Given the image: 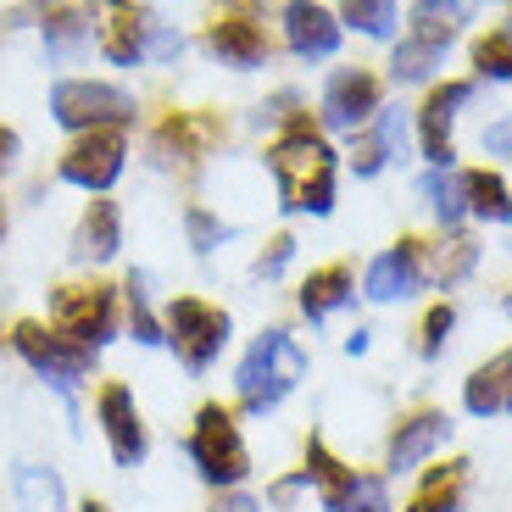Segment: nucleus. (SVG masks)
<instances>
[{
    "instance_id": "obj_1",
    "label": "nucleus",
    "mask_w": 512,
    "mask_h": 512,
    "mask_svg": "<svg viewBox=\"0 0 512 512\" xmlns=\"http://www.w3.org/2000/svg\"><path fill=\"white\" fill-rule=\"evenodd\" d=\"M6 346H12V357L23 362L51 396H62L67 418H73V435H78V390L95 379L101 351H90L84 340L62 334L56 323H45V318H17L12 334H6Z\"/></svg>"
},
{
    "instance_id": "obj_2",
    "label": "nucleus",
    "mask_w": 512,
    "mask_h": 512,
    "mask_svg": "<svg viewBox=\"0 0 512 512\" xmlns=\"http://www.w3.org/2000/svg\"><path fill=\"white\" fill-rule=\"evenodd\" d=\"M268 173L279 184L284 212H312V218H329L334 212V151L312 123L295 117L279 140L268 145Z\"/></svg>"
},
{
    "instance_id": "obj_3",
    "label": "nucleus",
    "mask_w": 512,
    "mask_h": 512,
    "mask_svg": "<svg viewBox=\"0 0 512 512\" xmlns=\"http://www.w3.org/2000/svg\"><path fill=\"white\" fill-rule=\"evenodd\" d=\"M307 379V351L295 346V334L284 323L262 329L245 346V357L234 362V396H240V412L245 418H268V412L284 407L295 384Z\"/></svg>"
},
{
    "instance_id": "obj_4",
    "label": "nucleus",
    "mask_w": 512,
    "mask_h": 512,
    "mask_svg": "<svg viewBox=\"0 0 512 512\" xmlns=\"http://www.w3.org/2000/svg\"><path fill=\"white\" fill-rule=\"evenodd\" d=\"M184 457H190L195 479H201L206 490H245V479H251V446H245L240 435V418H234L223 401H201L190 418V429H184Z\"/></svg>"
},
{
    "instance_id": "obj_5",
    "label": "nucleus",
    "mask_w": 512,
    "mask_h": 512,
    "mask_svg": "<svg viewBox=\"0 0 512 512\" xmlns=\"http://www.w3.org/2000/svg\"><path fill=\"white\" fill-rule=\"evenodd\" d=\"M162 334H167L162 351H173V362L190 379H206L218 368V357L229 351L234 318H229V307L206 301V295H173V301H162Z\"/></svg>"
},
{
    "instance_id": "obj_6",
    "label": "nucleus",
    "mask_w": 512,
    "mask_h": 512,
    "mask_svg": "<svg viewBox=\"0 0 512 512\" xmlns=\"http://www.w3.org/2000/svg\"><path fill=\"white\" fill-rule=\"evenodd\" d=\"M45 323H56L62 334L84 340L90 351H106L117 334H123V295L101 279L56 284L51 301H45Z\"/></svg>"
},
{
    "instance_id": "obj_7",
    "label": "nucleus",
    "mask_w": 512,
    "mask_h": 512,
    "mask_svg": "<svg viewBox=\"0 0 512 512\" xmlns=\"http://www.w3.org/2000/svg\"><path fill=\"white\" fill-rule=\"evenodd\" d=\"M140 112L134 90L112 78H56L51 84V117L67 134H90V128H128Z\"/></svg>"
},
{
    "instance_id": "obj_8",
    "label": "nucleus",
    "mask_w": 512,
    "mask_h": 512,
    "mask_svg": "<svg viewBox=\"0 0 512 512\" xmlns=\"http://www.w3.org/2000/svg\"><path fill=\"white\" fill-rule=\"evenodd\" d=\"M95 423H101V440L112 451L117 468H145L151 457V423H145V407L134 396V384L128 379H101L95 384Z\"/></svg>"
},
{
    "instance_id": "obj_9",
    "label": "nucleus",
    "mask_w": 512,
    "mask_h": 512,
    "mask_svg": "<svg viewBox=\"0 0 512 512\" xmlns=\"http://www.w3.org/2000/svg\"><path fill=\"white\" fill-rule=\"evenodd\" d=\"M128 167V128H90L73 134L62 156H56V179L73 184L84 195H106Z\"/></svg>"
},
{
    "instance_id": "obj_10",
    "label": "nucleus",
    "mask_w": 512,
    "mask_h": 512,
    "mask_svg": "<svg viewBox=\"0 0 512 512\" xmlns=\"http://www.w3.org/2000/svg\"><path fill=\"white\" fill-rule=\"evenodd\" d=\"M90 39L112 67H140L145 62V34H151V12H140L134 0H90Z\"/></svg>"
},
{
    "instance_id": "obj_11",
    "label": "nucleus",
    "mask_w": 512,
    "mask_h": 512,
    "mask_svg": "<svg viewBox=\"0 0 512 512\" xmlns=\"http://www.w3.org/2000/svg\"><path fill=\"white\" fill-rule=\"evenodd\" d=\"M117 251H123V206H117L112 195H95L73 223L67 262L84 268V273H95V268H106V262H117Z\"/></svg>"
},
{
    "instance_id": "obj_12",
    "label": "nucleus",
    "mask_w": 512,
    "mask_h": 512,
    "mask_svg": "<svg viewBox=\"0 0 512 512\" xmlns=\"http://www.w3.org/2000/svg\"><path fill=\"white\" fill-rule=\"evenodd\" d=\"M429 279V262H423V245L418 240H401L390 251H379L362 273V295L368 301H407V295L423 290Z\"/></svg>"
},
{
    "instance_id": "obj_13",
    "label": "nucleus",
    "mask_w": 512,
    "mask_h": 512,
    "mask_svg": "<svg viewBox=\"0 0 512 512\" xmlns=\"http://www.w3.org/2000/svg\"><path fill=\"white\" fill-rule=\"evenodd\" d=\"M379 112V78L362 73V67H340V73L323 84V123L340 128V134H357L362 123H373Z\"/></svg>"
},
{
    "instance_id": "obj_14",
    "label": "nucleus",
    "mask_w": 512,
    "mask_h": 512,
    "mask_svg": "<svg viewBox=\"0 0 512 512\" xmlns=\"http://www.w3.org/2000/svg\"><path fill=\"white\" fill-rule=\"evenodd\" d=\"M284 45L301 62H323L340 51V17L318 0H284Z\"/></svg>"
},
{
    "instance_id": "obj_15",
    "label": "nucleus",
    "mask_w": 512,
    "mask_h": 512,
    "mask_svg": "<svg viewBox=\"0 0 512 512\" xmlns=\"http://www.w3.org/2000/svg\"><path fill=\"white\" fill-rule=\"evenodd\" d=\"M446 440H451V418H446V412H412V418L396 423L390 451H384V468H390V474H412V468H423V462L435 457Z\"/></svg>"
},
{
    "instance_id": "obj_16",
    "label": "nucleus",
    "mask_w": 512,
    "mask_h": 512,
    "mask_svg": "<svg viewBox=\"0 0 512 512\" xmlns=\"http://www.w3.org/2000/svg\"><path fill=\"white\" fill-rule=\"evenodd\" d=\"M117 295H123V334L134 340V346L145 351H162L167 334H162V307H156V284L145 268H128L123 284H117Z\"/></svg>"
},
{
    "instance_id": "obj_17",
    "label": "nucleus",
    "mask_w": 512,
    "mask_h": 512,
    "mask_svg": "<svg viewBox=\"0 0 512 512\" xmlns=\"http://www.w3.org/2000/svg\"><path fill=\"white\" fill-rule=\"evenodd\" d=\"M206 51L218 56L223 67H234V73H251V67L268 62V34L251 17H218L206 28Z\"/></svg>"
},
{
    "instance_id": "obj_18",
    "label": "nucleus",
    "mask_w": 512,
    "mask_h": 512,
    "mask_svg": "<svg viewBox=\"0 0 512 512\" xmlns=\"http://www.w3.org/2000/svg\"><path fill=\"white\" fill-rule=\"evenodd\" d=\"M474 101V84H446V90H435L429 101H423V156L435 167H451V123H457V112Z\"/></svg>"
},
{
    "instance_id": "obj_19",
    "label": "nucleus",
    "mask_w": 512,
    "mask_h": 512,
    "mask_svg": "<svg viewBox=\"0 0 512 512\" xmlns=\"http://www.w3.org/2000/svg\"><path fill=\"white\" fill-rule=\"evenodd\" d=\"M39 39H45V56H51L56 67L78 62V56L90 51V17L78 12V6H62V0H51V6H39Z\"/></svg>"
},
{
    "instance_id": "obj_20",
    "label": "nucleus",
    "mask_w": 512,
    "mask_h": 512,
    "mask_svg": "<svg viewBox=\"0 0 512 512\" xmlns=\"http://www.w3.org/2000/svg\"><path fill=\"white\" fill-rule=\"evenodd\" d=\"M507 396H512V346L496 351L490 362H479V368L468 373L462 407L474 412V418H496V412H507Z\"/></svg>"
},
{
    "instance_id": "obj_21",
    "label": "nucleus",
    "mask_w": 512,
    "mask_h": 512,
    "mask_svg": "<svg viewBox=\"0 0 512 512\" xmlns=\"http://www.w3.org/2000/svg\"><path fill=\"white\" fill-rule=\"evenodd\" d=\"M401 145H407V123H401V112H384L379 106V112H373V128L357 140V151H351V173H357V179H373Z\"/></svg>"
},
{
    "instance_id": "obj_22",
    "label": "nucleus",
    "mask_w": 512,
    "mask_h": 512,
    "mask_svg": "<svg viewBox=\"0 0 512 512\" xmlns=\"http://www.w3.org/2000/svg\"><path fill=\"white\" fill-rule=\"evenodd\" d=\"M357 295V279H351L346 262H329V268L307 273V284H301V312H307L312 323H323L329 312H340Z\"/></svg>"
},
{
    "instance_id": "obj_23",
    "label": "nucleus",
    "mask_w": 512,
    "mask_h": 512,
    "mask_svg": "<svg viewBox=\"0 0 512 512\" xmlns=\"http://www.w3.org/2000/svg\"><path fill=\"white\" fill-rule=\"evenodd\" d=\"M212 134H218V123H206V117H167L162 128H156L151 151L162 156V162H190V156H201L206 145H212Z\"/></svg>"
},
{
    "instance_id": "obj_24",
    "label": "nucleus",
    "mask_w": 512,
    "mask_h": 512,
    "mask_svg": "<svg viewBox=\"0 0 512 512\" xmlns=\"http://www.w3.org/2000/svg\"><path fill=\"white\" fill-rule=\"evenodd\" d=\"M318 507L323 512H396L390 507V485H384L379 474H357V468H351L329 496H318Z\"/></svg>"
},
{
    "instance_id": "obj_25",
    "label": "nucleus",
    "mask_w": 512,
    "mask_h": 512,
    "mask_svg": "<svg viewBox=\"0 0 512 512\" xmlns=\"http://www.w3.org/2000/svg\"><path fill=\"white\" fill-rule=\"evenodd\" d=\"M440 62H446V45H440V39L407 34L396 45V56H390V78H396V84H429Z\"/></svg>"
},
{
    "instance_id": "obj_26",
    "label": "nucleus",
    "mask_w": 512,
    "mask_h": 512,
    "mask_svg": "<svg viewBox=\"0 0 512 512\" xmlns=\"http://www.w3.org/2000/svg\"><path fill=\"white\" fill-rule=\"evenodd\" d=\"M462 184H468V218L479 223H512V195L507 184L496 179V173H462Z\"/></svg>"
},
{
    "instance_id": "obj_27",
    "label": "nucleus",
    "mask_w": 512,
    "mask_h": 512,
    "mask_svg": "<svg viewBox=\"0 0 512 512\" xmlns=\"http://www.w3.org/2000/svg\"><path fill=\"white\" fill-rule=\"evenodd\" d=\"M12 485H17V496H23V512H62L67 507V490H62V479H56L51 468L17 462Z\"/></svg>"
},
{
    "instance_id": "obj_28",
    "label": "nucleus",
    "mask_w": 512,
    "mask_h": 512,
    "mask_svg": "<svg viewBox=\"0 0 512 512\" xmlns=\"http://www.w3.org/2000/svg\"><path fill=\"white\" fill-rule=\"evenodd\" d=\"M423 195H429V206H435V218L446 223V229H457V223L468 218V184H462V173H451V167L423 173Z\"/></svg>"
},
{
    "instance_id": "obj_29",
    "label": "nucleus",
    "mask_w": 512,
    "mask_h": 512,
    "mask_svg": "<svg viewBox=\"0 0 512 512\" xmlns=\"http://www.w3.org/2000/svg\"><path fill=\"white\" fill-rule=\"evenodd\" d=\"M462 507V462L451 468H435V474L423 479V490L407 501V512H457Z\"/></svg>"
},
{
    "instance_id": "obj_30",
    "label": "nucleus",
    "mask_w": 512,
    "mask_h": 512,
    "mask_svg": "<svg viewBox=\"0 0 512 512\" xmlns=\"http://www.w3.org/2000/svg\"><path fill=\"white\" fill-rule=\"evenodd\" d=\"M184 234H190V251H195V256H212V251H218V245L234 234V223L212 218L206 206H184Z\"/></svg>"
},
{
    "instance_id": "obj_31",
    "label": "nucleus",
    "mask_w": 512,
    "mask_h": 512,
    "mask_svg": "<svg viewBox=\"0 0 512 512\" xmlns=\"http://www.w3.org/2000/svg\"><path fill=\"white\" fill-rule=\"evenodd\" d=\"M346 23L362 28L368 39L396 34V0H346Z\"/></svg>"
},
{
    "instance_id": "obj_32",
    "label": "nucleus",
    "mask_w": 512,
    "mask_h": 512,
    "mask_svg": "<svg viewBox=\"0 0 512 512\" xmlns=\"http://www.w3.org/2000/svg\"><path fill=\"white\" fill-rule=\"evenodd\" d=\"M474 67L485 78H512V28H496L474 45Z\"/></svg>"
},
{
    "instance_id": "obj_33",
    "label": "nucleus",
    "mask_w": 512,
    "mask_h": 512,
    "mask_svg": "<svg viewBox=\"0 0 512 512\" xmlns=\"http://www.w3.org/2000/svg\"><path fill=\"white\" fill-rule=\"evenodd\" d=\"M451 329H457V312H451V301L429 307V318H423V340H418V351H423V357H440V351H446V340H451Z\"/></svg>"
},
{
    "instance_id": "obj_34",
    "label": "nucleus",
    "mask_w": 512,
    "mask_h": 512,
    "mask_svg": "<svg viewBox=\"0 0 512 512\" xmlns=\"http://www.w3.org/2000/svg\"><path fill=\"white\" fill-rule=\"evenodd\" d=\"M290 262H295V234H273L268 251L251 262V279H268V284H273L284 268H290Z\"/></svg>"
},
{
    "instance_id": "obj_35",
    "label": "nucleus",
    "mask_w": 512,
    "mask_h": 512,
    "mask_svg": "<svg viewBox=\"0 0 512 512\" xmlns=\"http://www.w3.org/2000/svg\"><path fill=\"white\" fill-rule=\"evenodd\" d=\"M184 56V34H173L167 23L151 17V34H145V62H179Z\"/></svg>"
},
{
    "instance_id": "obj_36",
    "label": "nucleus",
    "mask_w": 512,
    "mask_h": 512,
    "mask_svg": "<svg viewBox=\"0 0 512 512\" xmlns=\"http://www.w3.org/2000/svg\"><path fill=\"white\" fill-rule=\"evenodd\" d=\"M485 151L490 156H512V112L496 117V123L485 128Z\"/></svg>"
},
{
    "instance_id": "obj_37",
    "label": "nucleus",
    "mask_w": 512,
    "mask_h": 512,
    "mask_svg": "<svg viewBox=\"0 0 512 512\" xmlns=\"http://www.w3.org/2000/svg\"><path fill=\"white\" fill-rule=\"evenodd\" d=\"M17 162H23V140H17V128L0 123V179H6Z\"/></svg>"
},
{
    "instance_id": "obj_38",
    "label": "nucleus",
    "mask_w": 512,
    "mask_h": 512,
    "mask_svg": "<svg viewBox=\"0 0 512 512\" xmlns=\"http://www.w3.org/2000/svg\"><path fill=\"white\" fill-rule=\"evenodd\" d=\"M212 512H262V501H256L251 490H223V496L212 501Z\"/></svg>"
},
{
    "instance_id": "obj_39",
    "label": "nucleus",
    "mask_w": 512,
    "mask_h": 512,
    "mask_svg": "<svg viewBox=\"0 0 512 512\" xmlns=\"http://www.w3.org/2000/svg\"><path fill=\"white\" fill-rule=\"evenodd\" d=\"M362 351H368V329H357V334L346 340V357H362Z\"/></svg>"
},
{
    "instance_id": "obj_40",
    "label": "nucleus",
    "mask_w": 512,
    "mask_h": 512,
    "mask_svg": "<svg viewBox=\"0 0 512 512\" xmlns=\"http://www.w3.org/2000/svg\"><path fill=\"white\" fill-rule=\"evenodd\" d=\"M78 512H112V507H106L101 496H84V501H78Z\"/></svg>"
},
{
    "instance_id": "obj_41",
    "label": "nucleus",
    "mask_w": 512,
    "mask_h": 512,
    "mask_svg": "<svg viewBox=\"0 0 512 512\" xmlns=\"http://www.w3.org/2000/svg\"><path fill=\"white\" fill-rule=\"evenodd\" d=\"M0 240H6V195H0Z\"/></svg>"
},
{
    "instance_id": "obj_42",
    "label": "nucleus",
    "mask_w": 512,
    "mask_h": 512,
    "mask_svg": "<svg viewBox=\"0 0 512 512\" xmlns=\"http://www.w3.org/2000/svg\"><path fill=\"white\" fill-rule=\"evenodd\" d=\"M501 307H507V318H512V290H507V301H501Z\"/></svg>"
},
{
    "instance_id": "obj_43",
    "label": "nucleus",
    "mask_w": 512,
    "mask_h": 512,
    "mask_svg": "<svg viewBox=\"0 0 512 512\" xmlns=\"http://www.w3.org/2000/svg\"><path fill=\"white\" fill-rule=\"evenodd\" d=\"M507 412H512V396H507Z\"/></svg>"
},
{
    "instance_id": "obj_44",
    "label": "nucleus",
    "mask_w": 512,
    "mask_h": 512,
    "mask_svg": "<svg viewBox=\"0 0 512 512\" xmlns=\"http://www.w3.org/2000/svg\"><path fill=\"white\" fill-rule=\"evenodd\" d=\"M479 6H485V0H479Z\"/></svg>"
}]
</instances>
